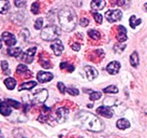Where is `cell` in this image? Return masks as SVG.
I'll return each instance as SVG.
<instances>
[{"label":"cell","mask_w":147,"mask_h":138,"mask_svg":"<svg viewBox=\"0 0 147 138\" xmlns=\"http://www.w3.org/2000/svg\"><path fill=\"white\" fill-rule=\"evenodd\" d=\"M75 120L84 127L85 130H91V132H101L104 128L102 121L96 117L94 114L87 112V111H81L75 115Z\"/></svg>","instance_id":"1"},{"label":"cell","mask_w":147,"mask_h":138,"mask_svg":"<svg viewBox=\"0 0 147 138\" xmlns=\"http://www.w3.org/2000/svg\"><path fill=\"white\" fill-rule=\"evenodd\" d=\"M58 20H59V24L62 30L69 33L75 28L78 16L73 9L70 7H65L58 13Z\"/></svg>","instance_id":"2"},{"label":"cell","mask_w":147,"mask_h":138,"mask_svg":"<svg viewBox=\"0 0 147 138\" xmlns=\"http://www.w3.org/2000/svg\"><path fill=\"white\" fill-rule=\"evenodd\" d=\"M60 36V29L56 25H49L42 29L41 38L45 41H54Z\"/></svg>","instance_id":"3"},{"label":"cell","mask_w":147,"mask_h":138,"mask_svg":"<svg viewBox=\"0 0 147 138\" xmlns=\"http://www.w3.org/2000/svg\"><path fill=\"white\" fill-rule=\"evenodd\" d=\"M47 96H49V92H47V89H40V91H38L36 94H33L32 96V102L33 105H39V104H43V102L47 99Z\"/></svg>","instance_id":"4"},{"label":"cell","mask_w":147,"mask_h":138,"mask_svg":"<svg viewBox=\"0 0 147 138\" xmlns=\"http://www.w3.org/2000/svg\"><path fill=\"white\" fill-rule=\"evenodd\" d=\"M123 17V12L120 10H110L105 13V18L110 23H114L117 20H121Z\"/></svg>","instance_id":"5"},{"label":"cell","mask_w":147,"mask_h":138,"mask_svg":"<svg viewBox=\"0 0 147 138\" xmlns=\"http://www.w3.org/2000/svg\"><path fill=\"white\" fill-rule=\"evenodd\" d=\"M36 52H37V48H36V46L30 48V49H28L25 53H23L21 59L23 61H25V63H27V64H30V63H32Z\"/></svg>","instance_id":"6"},{"label":"cell","mask_w":147,"mask_h":138,"mask_svg":"<svg viewBox=\"0 0 147 138\" xmlns=\"http://www.w3.org/2000/svg\"><path fill=\"white\" fill-rule=\"evenodd\" d=\"M51 48H52L54 54H55L56 56L61 55V53L63 52V44H62L61 40H59V39H56V40L52 41Z\"/></svg>","instance_id":"7"},{"label":"cell","mask_w":147,"mask_h":138,"mask_svg":"<svg viewBox=\"0 0 147 138\" xmlns=\"http://www.w3.org/2000/svg\"><path fill=\"white\" fill-rule=\"evenodd\" d=\"M2 40L4 41V43L8 45V46H13V45L16 43V38L13 33H9V31H4L2 33Z\"/></svg>","instance_id":"8"},{"label":"cell","mask_w":147,"mask_h":138,"mask_svg":"<svg viewBox=\"0 0 147 138\" xmlns=\"http://www.w3.org/2000/svg\"><path fill=\"white\" fill-rule=\"evenodd\" d=\"M68 114H69V110L65 108V107H60L58 108L57 111H56V118H57V121L59 123H62L65 122L68 118Z\"/></svg>","instance_id":"9"},{"label":"cell","mask_w":147,"mask_h":138,"mask_svg":"<svg viewBox=\"0 0 147 138\" xmlns=\"http://www.w3.org/2000/svg\"><path fill=\"white\" fill-rule=\"evenodd\" d=\"M53 73L51 72H46V71H40L38 72L37 74V79L40 83H46V82H49L51 80H53Z\"/></svg>","instance_id":"10"},{"label":"cell","mask_w":147,"mask_h":138,"mask_svg":"<svg viewBox=\"0 0 147 138\" xmlns=\"http://www.w3.org/2000/svg\"><path fill=\"white\" fill-rule=\"evenodd\" d=\"M97 113L100 114V115H102L104 118H112L113 117V114L114 112L112 111L110 107H106V106H101V107H99L98 109H97Z\"/></svg>","instance_id":"11"},{"label":"cell","mask_w":147,"mask_h":138,"mask_svg":"<svg viewBox=\"0 0 147 138\" xmlns=\"http://www.w3.org/2000/svg\"><path fill=\"white\" fill-rule=\"evenodd\" d=\"M85 71H86V76H87V79L89 81H92L96 78L98 77V71L97 69L92 67V66H85Z\"/></svg>","instance_id":"12"},{"label":"cell","mask_w":147,"mask_h":138,"mask_svg":"<svg viewBox=\"0 0 147 138\" xmlns=\"http://www.w3.org/2000/svg\"><path fill=\"white\" fill-rule=\"evenodd\" d=\"M11 111H12V107L10 106L7 100H3V102H0V113L4 115V117H8L11 114Z\"/></svg>","instance_id":"13"},{"label":"cell","mask_w":147,"mask_h":138,"mask_svg":"<svg viewBox=\"0 0 147 138\" xmlns=\"http://www.w3.org/2000/svg\"><path fill=\"white\" fill-rule=\"evenodd\" d=\"M119 69H120V64H119L118 61H111L110 64L106 66V71L110 74L118 73Z\"/></svg>","instance_id":"14"},{"label":"cell","mask_w":147,"mask_h":138,"mask_svg":"<svg viewBox=\"0 0 147 138\" xmlns=\"http://www.w3.org/2000/svg\"><path fill=\"white\" fill-rule=\"evenodd\" d=\"M117 29H118V35H117V40H118V42H120V43H123L125 41L127 40V29L123 27V26H118L117 27Z\"/></svg>","instance_id":"15"},{"label":"cell","mask_w":147,"mask_h":138,"mask_svg":"<svg viewBox=\"0 0 147 138\" xmlns=\"http://www.w3.org/2000/svg\"><path fill=\"white\" fill-rule=\"evenodd\" d=\"M105 0H91V9L92 10H96V11H99V10H102L104 7H105Z\"/></svg>","instance_id":"16"},{"label":"cell","mask_w":147,"mask_h":138,"mask_svg":"<svg viewBox=\"0 0 147 138\" xmlns=\"http://www.w3.org/2000/svg\"><path fill=\"white\" fill-rule=\"evenodd\" d=\"M10 10V2L8 0H0V13L7 14Z\"/></svg>","instance_id":"17"},{"label":"cell","mask_w":147,"mask_h":138,"mask_svg":"<svg viewBox=\"0 0 147 138\" xmlns=\"http://www.w3.org/2000/svg\"><path fill=\"white\" fill-rule=\"evenodd\" d=\"M116 126L118 127L119 130H126V128L130 127V122L128 121L127 119H119L117 123H116Z\"/></svg>","instance_id":"18"},{"label":"cell","mask_w":147,"mask_h":138,"mask_svg":"<svg viewBox=\"0 0 147 138\" xmlns=\"http://www.w3.org/2000/svg\"><path fill=\"white\" fill-rule=\"evenodd\" d=\"M139 63H140L139 54H138V52H133L132 54H131V56H130L131 66H133L134 68H136V67L139 66Z\"/></svg>","instance_id":"19"},{"label":"cell","mask_w":147,"mask_h":138,"mask_svg":"<svg viewBox=\"0 0 147 138\" xmlns=\"http://www.w3.org/2000/svg\"><path fill=\"white\" fill-rule=\"evenodd\" d=\"M8 54L12 57H18L22 54V49L21 48H9L8 49Z\"/></svg>","instance_id":"20"},{"label":"cell","mask_w":147,"mask_h":138,"mask_svg":"<svg viewBox=\"0 0 147 138\" xmlns=\"http://www.w3.org/2000/svg\"><path fill=\"white\" fill-rule=\"evenodd\" d=\"M36 85H37V82H36V81L25 82V83H23V84L20 86L18 91H24V89H33V87H34Z\"/></svg>","instance_id":"21"},{"label":"cell","mask_w":147,"mask_h":138,"mask_svg":"<svg viewBox=\"0 0 147 138\" xmlns=\"http://www.w3.org/2000/svg\"><path fill=\"white\" fill-rule=\"evenodd\" d=\"M4 84L5 86L8 87L9 89H13L16 85V81H15V79H13V78H7L5 80H4Z\"/></svg>","instance_id":"22"},{"label":"cell","mask_w":147,"mask_h":138,"mask_svg":"<svg viewBox=\"0 0 147 138\" xmlns=\"http://www.w3.org/2000/svg\"><path fill=\"white\" fill-rule=\"evenodd\" d=\"M141 23H142L141 18H136L134 15H132V16L130 17V26L132 27V28H135V27L139 26Z\"/></svg>","instance_id":"23"},{"label":"cell","mask_w":147,"mask_h":138,"mask_svg":"<svg viewBox=\"0 0 147 138\" xmlns=\"http://www.w3.org/2000/svg\"><path fill=\"white\" fill-rule=\"evenodd\" d=\"M103 92L106 94H116L118 93V89H117V86L115 85H110L103 89Z\"/></svg>","instance_id":"24"},{"label":"cell","mask_w":147,"mask_h":138,"mask_svg":"<svg viewBox=\"0 0 147 138\" xmlns=\"http://www.w3.org/2000/svg\"><path fill=\"white\" fill-rule=\"evenodd\" d=\"M88 36L91 39H94V40H99L100 39V33H99L98 30H94V29H90L89 31H88Z\"/></svg>","instance_id":"25"},{"label":"cell","mask_w":147,"mask_h":138,"mask_svg":"<svg viewBox=\"0 0 147 138\" xmlns=\"http://www.w3.org/2000/svg\"><path fill=\"white\" fill-rule=\"evenodd\" d=\"M29 70L28 68H27V66H25L24 64H20V65L17 66L16 68V72L18 73V74H25L26 72H28Z\"/></svg>","instance_id":"26"},{"label":"cell","mask_w":147,"mask_h":138,"mask_svg":"<svg viewBox=\"0 0 147 138\" xmlns=\"http://www.w3.org/2000/svg\"><path fill=\"white\" fill-rule=\"evenodd\" d=\"M101 96H102L101 92H94V91H92L89 95V98H90V100H98V99L101 98Z\"/></svg>","instance_id":"27"},{"label":"cell","mask_w":147,"mask_h":138,"mask_svg":"<svg viewBox=\"0 0 147 138\" xmlns=\"http://www.w3.org/2000/svg\"><path fill=\"white\" fill-rule=\"evenodd\" d=\"M60 68H61V69H67L69 72H72V71H74V66L70 65V64L65 63V61H62L61 64H60Z\"/></svg>","instance_id":"28"},{"label":"cell","mask_w":147,"mask_h":138,"mask_svg":"<svg viewBox=\"0 0 147 138\" xmlns=\"http://www.w3.org/2000/svg\"><path fill=\"white\" fill-rule=\"evenodd\" d=\"M7 102L10 104V106L11 107H13V108H15V109H20L21 108V102H16V100H13V99H7Z\"/></svg>","instance_id":"29"},{"label":"cell","mask_w":147,"mask_h":138,"mask_svg":"<svg viewBox=\"0 0 147 138\" xmlns=\"http://www.w3.org/2000/svg\"><path fill=\"white\" fill-rule=\"evenodd\" d=\"M1 68H2V70H3V72L7 74H10V70H9V64L7 61H1Z\"/></svg>","instance_id":"30"},{"label":"cell","mask_w":147,"mask_h":138,"mask_svg":"<svg viewBox=\"0 0 147 138\" xmlns=\"http://www.w3.org/2000/svg\"><path fill=\"white\" fill-rule=\"evenodd\" d=\"M92 16H94V20L98 23V24H101L102 23V15L98 12H92Z\"/></svg>","instance_id":"31"},{"label":"cell","mask_w":147,"mask_h":138,"mask_svg":"<svg viewBox=\"0 0 147 138\" xmlns=\"http://www.w3.org/2000/svg\"><path fill=\"white\" fill-rule=\"evenodd\" d=\"M125 49H126V45H125V44H121L120 42H119V44H116L114 46V51L116 53H121Z\"/></svg>","instance_id":"32"},{"label":"cell","mask_w":147,"mask_h":138,"mask_svg":"<svg viewBox=\"0 0 147 138\" xmlns=\"http://www.w3.org/2000/svg\"><path fill=\"white\" fill-rule=\"evenodd\" d=\"M67 92L70 94V95H72V96H78V94H80V91L78 89H74V87H68L67 89Z\"/></svg>","instance_id":"33"},{"label":"cell","mask_w":147,"mask_h":138,"mask_svg":"<svg viewBox=\"0 0 147 138\" xmlns=\"http://www.w3.org/2000/svg\"><path fill=\"white\" fill-rule=\"evenodd\" d=\"M39 10H40L39 2H33L32 5H31V12H32L33 14H38V13H39Z\"/></svg>","instance_id":"34"},{"label":"cell","mask_w":147,"mask_h":138,"mask_svg":"<svg viewBox=\"0 0 147 138\" xmlns=\"http://www.w3.org/2000/svg\"><path fill=\"white\" fill-rule=\"evenodd\" d=\"M42 27H43V18H38L34 23V28L39 30V29H42Z\"/></svg>","instance_id":"35"},{"label":"cell","mask_w":147,"mask_h":138,"mask_svg":"<svg viewBox=\"0 0 147 138\" xmlns=\"http://www.w3.org/2000/svg\"><path fill=\"white\" fill-rule=\"evenodd\" d=\"M14 3L17 8H24L26 7V0H14Z\"/></svg>","instance_id":"36"},{"label":"cell","mask_w":147,"mask_h":138,"mask_svg":"<svg viewBox=\"0 0 147 138\" xmlns=\"http://www.w3.org/2000/svg\"><path fill=\"white\" fill-rule=\"evenodd\" d=\"M40 63H41L42 67H43V68H45V69H49V68H51V67H52V64H51L49 61H46V59H42V58H41Z\"/></svg>","instance_id":"37"},{"label":"cell","mask_w":147,"mask_h":138,"mask_svg":"<svg viewBox=\"0 0 147 138\" xmlns=\"http://www.w3.org/2000/svg\"><path fill=\"white\" fill-rule=\"evenodd\" d=\"M57 87H58V89H59V92H60L61 94H65V92H67V89H65V84H63L62 82H58Z\"/></svg>","instance_id":"38"},{"label":"cell","mask_w":147,"mask_h":138,"mask_svg":"<svg viewBox=\"0 0 147 138\" xmlns=\"http://www.w3.org/2000/svg\"><path fill=\"white\" fill-rule=\"evenodd\" d=\"M80 24H81V26H83V27H86V26H88V24H89V20L86 18V17H83V18H81V20H80Z\"/></svg>","instance_id":"39"},{"label":"cell","mask_w":147,"mask_h":138,"mask_svg":"<svg viewBox=\"0 0 147 138\" xmlns=\"http://www.w3.org/2000/svg\"><path fill=\"white\" fill-rule=\"evenodd\" d=\"M21 36L23 37V39H25V40H27V38H28V36H29L28 29H23V30L21 31Z\"/></svg>","instance_id":"40"},{"label":"cell","mask_w":147,"mask_h":138,"mask_svg":"<svg viewBox=\"0 0 147 138\" xmlns=\"http://www.w3.org/2000/svg\"><path fill=\"white\" fill-rule=\"evenodd\" d=\"M71 48H72L74 51H80L81 44H80V43H72V44H71Z\"/></svg>","instance_id":"41"},{"label":"cell","mask_w":147,"mask_h":138,"mask_svg":"<svg viewBox=\"0 0 147 138\" xmlns=\"http://www.w3.org/2000/svg\"><path fill=\"white\" fill-rule=\"evenodd\" d=\"M116 3L118 4L119 7H123L125 5V0H116Z\"/></svg>","instance_id":"42"},{"label":"cell","mask_w":147,"mask_h":138,"mask_svg":"<svg viewBox=\"0 0 147 138\" xmlns=\"http://www.w3.org/2000/svg\"><path fill=\"white\" fill-rule=\"evenodd\" d=\"M144 9H145V11H146V12H147V3L144 4Z\"/></svg>","instance_id":"43"},{"label":"cell","mask_w":147,"mask_h":138,"mask_svg":"<svg viewBox=\"0 0 147 138\" xmlns=\"http://www.w3.org/2000/svg\"><path fill=\"white\" fill-rule=\"evenodd\" d=\"M0 138H3V136H2V134H1V130H0Z\"/></svg>","instance_id":"44"},{"label":"cell","mask_w":147,"mask_h":138,"mask_svg":"<svg viewBox=\"0 0 147 138\" xmlns=\"http://www.w3.org/2000/svg\"><path fill=\"white\" fill-rule=\"evenodd\" d=\"M1 46H2V42H1V40H0V49H1Z\"/></svg>","instance_id":"45"}]
</instances>
